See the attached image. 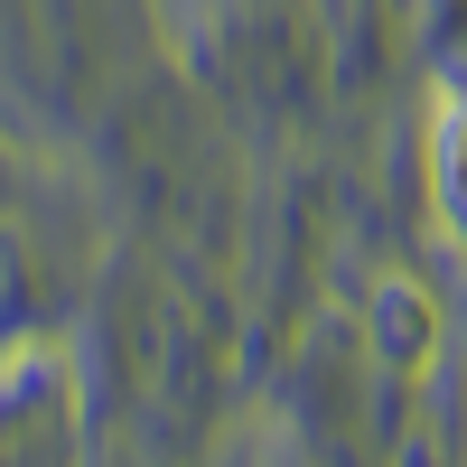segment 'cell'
<instances>
[{
    "label": "cell",
    "mask_w": 467,
    "mask_h": 467,
    "mask_svg": "<svg viewBox=\"0 0 467 467\" xmlns=\"http://www.w3.org/2000/svg\"><path fill=\"white\" fill-rule=\"evenodd\" d=\"M431 206H440L449 253L467 262V94H440L431 112Z\"/></svg>",
    "instance_id": "obj_1"
},
{
    "label": "cell",
    "mask_w": 467,
    "mask_h": 467,
    "mask_svg": "<svg viewBox=\"0 0 467 467\" xmlns=\"http://www.w3.org/2000/svg\"><path fill=\"white\" fill-rule=\"evenodd\" d=\"M374 356L402 365V374H420L440 356V318H431V299H420L411 281H383L374 290Z\"/></svg>",
    "instance_id": "obj_2"
}]
</instances>
